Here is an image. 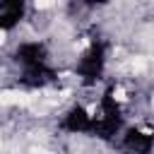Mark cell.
<instances>
[{
	"label": "cell",
	"mask_w": 154,
	"mask_h": 154,
	"mask_svg": "<svg viewBox=\"0 0 154 154\" xmlns=\"http://www.w3.org/2000/svg\"><path fill=\"white\" fill-rule=\"evenodd\" d=\"M10 43V29L7 26H0V48H5Z\"/></svg>",
	"instance_id": "1"
},
{
	"label": "cell",
	"mask_w": 154,
	"mask_h": 154,
	"mask_svg": "<svg viewBox=\"0 0 154 154\" xmlns=\"http://www.w3.org/2000/svg\"><path fill=\"white\" fill-rule=\"evenodd\" d=\"M0 2H2V0H0Z\"/></svg>",
	"instance_id": "2"
}]
</instances>
